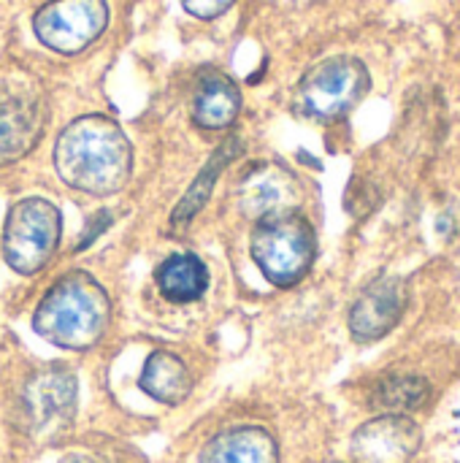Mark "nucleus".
I'll list each match as a JSON object with an SVG mask.
<instances>
[{
    "label": "nucleus",
    "mask_w": 460,
    "mask_h": 463,
    "mask_svg": "<svg viewBox=\"0 0 460 463\" xmlns=\"http://www.w3.org/2000/svg\"><path fill=\"white\" fill-rule=\"evenodd\" d=\"M60 179L89 195L119 193L133 174V144L125 130L103 114L73 119L54 144Z\"/></svg>",
    "instance_id": "nucleus-1"
},
{
    "label": "nucleus",
    "mask_w": 460,
    "mask_h": 463,
    "mask_svg": "<svg viewBox=\"0 0 460 463\" xmlns=\"http://www.w3.org/2000/svg\"><path fill=\"white\" fill-rule=\"evenodd\" d=\"M111 323V301L100 282L87 271H70L60 277L41 298L33 328L49 345L62 350L95 347Z\"/></svg>",
    "instance_id": "nucleus-2"
},
{
    "label": "nucleus",
    "mask_w": 460,
    "mask_h": 463,
    "mask_svg": "<svg viewBox=\"0 0 460 463\" xmlns=\"http://www.w3.org/2000/svg\"><path fill=\"white\" fill-rule=\"evenodd\" d=\"M314 252V228L298 209L260 217L252 231V258L263 277L277 288L298 285L309 274Z\"/></svg>",
    "instance_id": "nucleus-3"
},
{
    "label": "nucleus",
    "mask_w": 460,
    "mask_h": 463,
    "mask_svg": "<svg viewBox=\"0 0 460 463\" xmlns=\"http://www.w3.org/2000/svg\"><path fill=\"white\" fill-rule=\"evenodd\" d=\"M369 87V68L358 57H328L304 73L296 90V106L317 122H333L347 117L366 98Z\"/></svg>",
    "instance_id": "nucleus-4"
},
{
    "label": "nucleus",
    "mask_w": 460,
    "mask_h": 463,
    "mask_svg": "<svg viewBox=\"0 0 460 463\" xmlns=\"http://www.w3.org/2000/svg\"><path fill=\"white\" fill-rule=\"evenodd\" d=\"M60 233V209L46 198H24L14 203L5 217L3 258L16 274H38L54 258Z\"/></svg>",
    "instance_id": "nucleus-5"
},
{
    "label": "nucleus",
    "mask_w": 460,
    "mask_h": 463,
    "mask_svg": "<svg viewBox=\"0 0 460 463\" xmlns=\"http://www.w3.org/2000/svg\"><path fill=\"white\" fill-rule=\"evenodd\" d=\"M108 24L106 0H52L33 16L38 41L57 54H79L95 43Z\"/></svg>",
    "instance_id": "nucleus-6"
},
{
    "label": "nucleus",
    "mask_w": 460,
    "mask_h": 463,
    "mask_svg": "<svg viewBox=\"0 0 460 463\" xmlns=\"http://www.w3.org/2000/svg\"><path fill=\"white\" fill-rule=\"evenodd\" d=\"M24 423L33 437L62 434L76 415V377L60 366L38 372L22 393Z\"/></svg>",
    "instance_id": "nucleus-7"
},
{
    "label": "nucleus",
    "mask_w": 460,
    "mask_h": 463,
    "mask_svg": "<svg viewBox=\"0 0 460 463\" xmlns=\"http://www.w3.org/2000/svg\"><path fill=\"white\" fill-rule=\"evenodd\" d=\"M423 445L420 426L407 415H380L363 423L350 442L355 463H409Z\"/></svg>",
    "instance_id": "nucleus-8"
},
{
    "label": "nucleus",
    "mask_w": 460,
    "mask_h": 463,
    "mask_svg": "<svg viewBox=\"0 0 460 463\" xmlns=\"http://www.w3.org/2000/svg\"><path fill=\"white\" fill-rule=\"evenodd\" d=\"M407 285L399 277H380L363 288L350 309V334L355 342H377L388 336L407 312Z\"/></svg>",
    "instance_id": "nucleus-9"
},
{
    "label": "nucleus",
    "mask_w": 460,
    "mask_h": 463,
    "mask_svg": "<svg viewBox=\"0 0 460 463\" xmlns=\"http://www.w3.org/2000/svg\"><path fill=\"white\" fill-rule=\"evenodd\" d=\"M298 203H301V187L285 165L260 163L249 168L247 176L241 179L239 206L252 220L298 209Z\"/></svg>",
    "instance_id": "nucleus-10"
},
{
    "label": "nucleus",
    "mask_w": 460,
    "mask_h": 463,
    "mask_svg": "<svg viewBox=\"0 0 460 463\" xmlns=\"http://www.w3.org/2000/svg\"><path fill=\"white\" fill-rule=\"evenodd\" d=\"M46 125L41 98L27 92L0 95V165H11L35 149Z\"/></svg>",
    "instance_id": "nucleus-11"
},
{
    "label": "nucleus",
    "mask_w": 460,
    "mask_h": 463,
    "mask_svg": "<svg viewBox=\"0 0 460 463\" xmlns=\"http://www.w3.org/2000/svg\"><path fill=\"white\" fill-rule=\"evenodd\" d=\"M201 463H279V448L266 429L244 426L214 437Z\"/></svg>",
    "instance_id": "nucleus-12"
},
{
    "label": "nucleus",
    "mask_w": 460,
    "mask_h": 463,
    "mask_svg": "<svg viewBox=\"0 0 460 463\" xmlns=\"http://www.w3.org/2000/svg\"><path fill=\"white\" fill-rule=\"evenodd\" d=\"M138 388L146 396H152L155 402L176 407L190 396L192 377H190V369L184 366L182 358H176L168 350H157L146 358L144 372L138 377Z\"/></svg>",
    "instance_id": "nucleus-13"
},
{
    "label": "nucleus",
    "mask_w": 460,
    "mask_h": 463,
    "mask_svg": "<svg viewBox=\"0 0 460 463\" xmlns=\"http://www.w3.org/2000/svg\"><path fill=\"white\" fill-rule=\"evenodd\" d=\"M241 111V92L225 73H211L201 81L192 103V117L206 130H222L236 122Z\"/></svg>",
    "instance_id": "nucleus-14"
},
{
    "label": "nucleus",
    "mask_w": 460,
    "mask_h": 463,
    "mask_svg": "<svg viewBox=\"0 0 460 463\" xmlns=\"http://www.w3.org/2000/svg\"><path fill=\"white\" fill-rule=\"evenodd\" d=\"M155 282H157V290L163 293V298H168L171 304H192L206 293L209 271L198 255L182 252V255H171L168 260L160 263Z\"/></svg>",
    "instance_id": "nucleus-15"
},
{
    "label": "nucleus",
    "mask_w": 460,
    "mask_h": 463,
    "mask_svg": "<svg viewBox=\"0 0 460 463\" xmlns=\"http://www.w3.org/2000/svg\"><path fill=\"white\" fill-rule=\"evenodd\" d=\"M428 391V383L418 374H390L374 388L371 407L380 415H409L426 404Z\"/></svg>",
    "instance_id": "nucleus-16"
},
{
    "label": "nucleus",
    "mask_w": 460,
    "mask_h": 463,
    "mask_svg": "<svg viewBox=\"0 0 460 463\" xmlns=\"http://www.w3.org/2000/svg\"><path fill=\"white\" fill-rule=\"evenodd\" d=\"M241 149V144L236 141V138H230L220 152H214V157H211V163L201 171V176L192 182V187L184 193V198H182V203L174 209V214H171V225L174 228H184L201 209H203V203L209 201V193H211V187H214V176H220V171L233 160V155Z\"/></svg>",
    "instance_id": "nucleus-17"
},
{
    "label": "nucleus",
    "mask_w": 460,
    "mask_h": 463,
    "mask_svg": "<svg viewBox=\"0 0 460 463\" xmlns=\"http://www.w3.org/2000/svg\"><path fill=\"white\" fill-rule=\"evenodd\" d=\"M184 5L187 14H192L195 19H217L220 14H225L236 0H179Z\"/></svg>",
    "instance_id": "nucleus-18"
},
{
    "label": "nucleus",
    "mask_w": 460,
    "mask_h": 463,
    "mask_svg": "<svg viewBox=\"0 0 460 463\" xmlns=\"http://www.w3.org/2000/svg\"><path fill=\"white\" fill-rule=\"evenodd\" d=\"M60 463H95V461H92V458H87V456H79V453H76V456H68V458H62Z\"/></svg>",
    "instance_id": "nucleus-19"
}]
</instances>
